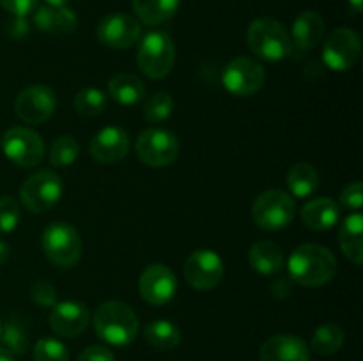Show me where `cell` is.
I'll use <instances>...</instances> for the list:
<instances>
[{"instance_id": "11", "label": "cell", "mask_w": 363, "mask_h": 361, "mask_svg": "<svg viewBox=\"0 0 363 361\" xmlns=\"http://www.w3.org/2000/svg\"><path fill=\"white\" fill-rule=\"evenodd\" d=\"M222 81L230 94L247 98L261 91L266 81V71L257 60L250 57H238L225 66Z\"/></svg>"}, {"instance_id": "24", "label": "cell", "mask_w": 363, "mask_h": 361, "mask_svg": "<svg viewBox=\"0 0 363 361\" xmlns=\"http://www.w3.org/2000/svg\"><path fill=\"white\" fill-rule=\"evenodd\" d=\"M248 264L259 275H277L284 268V255L280 246L272 241H259L248 251Z\"/></svg>"}, {"instance_id": "16", "label": "cell", "mask_w": 363, "mask_h": 361, "mask_svg": "<svg viewBox=\"0 0 363 361\" xmlns=\"http://www.w3.org/2000/svg\"><path fill=\"white\" fill-rule=\"evenodd\" d=\"M131 147L130 134L119 126H106L94 134L89 145V152L96 161L113 165L123 161Z\"/></svg>"}, {"instance_id": "7", "label": "cell", "mask_w": 363, "mask_h": 361, "mask_svg": "<svg viewBox=\"0 0 363 361\" xmlns=\"http://www.w3.org/2000/svg\"><path fill=\"white\" fill-rule=\"evenodd\" d=\"M64 184L59 173L53 170H39L32 173L20 188V200L30 212L50 211L62 197Z\"/></svg>"}, {"instance_id": "28", "label": "cell", "mask_w": 363, "mask_h": 361, "mask_svg": "<svg viewBox=\"0 0 363 361\" xmlns=\"http://www.w3.org/2000/svg\"><path fill=\"white\" fill-rule=\"evenodd\" d=\"M0 340L4 343V349L9 350L11 354H25L28 350L27 322L18 315H11L6 324L2 326Z\"/></svg>"}, {"instance_id": "8", "label": "cell", "mask_w": 363, "mask_h": 361, "mask_svg": "<svg viewBox=\"0 0 363 361\" xmlns=\"http://www.w3.org/2000/svg\"><path fill=\"white\" fill-rule=\"evenodd\" d=\"M135 149L144 165L162 168L176 161L179 156V140L172 131L163 127H149L137 138Z\"/></svg>"}, {"instance_id": "29", "label": "cell", "mask_w": 363, "mask_h": 361, "mask_svg": "<svg viewBox=\"0 0 363 361\" xmlns=\"http://www.w3.org/2000/svg\"><path fill=\"white\" fill-rule=\"evenodd\" d=\"M344 343V331L340 326L323 324L312 335V349L321 356H332V354L339 353L340 347Z\"/></svg>"}, {"instance_id": "2", "label": "cell", "mask_w": 363, "mask_h": 361, "mask_svg": "<svg viewBox=\"0 0 363 361\" xmlns=\"http://www.w3.org/2000/svg\"><path fill=\"white\" fill-rule=\"evenodd\" d=\"M94 329L99 338L110 345H130L138 333V317L126 303L106 301L96 310Z\"/></svg>"}, {"instance_id": "30", "label": "cell", "mask_w": 363, "mask_h": 361, "mask_svg": "<svg viewBox=\"0 0 363 361\" xmlns=\"http://www.w3.org/2000/svg\"><path fill=\"white\" fill-rule=\"evenodd\" d=\"M78 154H80V145H78L77 138L71 134H64L52 144L48 156L50 165L57 166V168H66L77 161Z\"/></svg>"}, {"instance_id": "15", "label": "cell", "mask_w": 363, "mask_h": 361, "mask_svg": "<svg viewBox=\"0 0 363 361\" xmlns=\"http://www.w3.org/2000/svg\"><path fill=\"white\" fill-rule=\"evenodd\" d=\"M138 292L142 299L155 306L170 303L177 292L176 275L163 264L147 265L138 280Z\"/></svg>"}, {"instance_id": "40", "label": "cell", "mask_w": 363, "mask_h": 361, "mask_svg": "<svg viewBox=\"0 0 363 361\" xmlns=\"http://www.w3.org/2000/svg\"><path fill=\"white\" fill-rule=\"evenodd\" d=\"M272 294L275 297H280V299H284V297H287L289 294H293V287H291L289 280L280 278V280H277V282H273L272 283Z\"/></svg>"}, {"instance_id": "22", "label": "cell", "mask_w": 363, "mask_h": 361, "mask_svg": "<svg viewBox=\"0 0 363 361\" xmlns=\"http://www.w3.org/2000/svg\"><path fill=\"white\" fill-rule=\"evenodd\" d=\"M363 216L360 212L350 214L339 230V243L344 255L353 264L360 265L363 262Z\"/></svg>"}, {"instance_id": "44", "label": "cell", "mask_w": 363, "mask_h": 361, "mask_svg": "<svg viewBox=\"0 0 363 361\" xmlns=\"http://www.w3.org/2000/svg\"><path fill=\"white\" fill-rule=\"evenodd\" d=\"M67 2H69V0H46L48 6H66Z\"/></svg>"}, {"instance_id": "25", "label": "cell", "mask_w": 363, "mask_h": 361, "mask_svg": "<svg viewBox=\"0 0 363 361\" xmlns=\"http://www.w3.org/2000/svg\"><path fill=\"white\" fill-rule=\"evenodd\" d=\"M181 0H131L138 20L149 27H156L169 21L179 9Z\"/></svg>"}, {"instance_id": "6", "label": "cell", "mask_w": 363, "mask_h": 361, "mask_svg": "<svg viewBox=\"0 0 363 361\" xmlns=\"http://www.w3.org/2000/svg\"><path fill=\"white\" fill-rule=\"evenodd\" d=\"M296 205L293 197L282 190H266L252 205V219L262 230H282L294 219Z\"/></svg>"}, {"instance_id": "10", "label": "cell", "mask_w": 363, "mask_h": 361, "mask_svg": "<svg viewBox=\"0 0 363 361\" xmlns=\"http://www.w3.org/2000/svg\"><path fill=\"white\" fill-rule=\"evenodd\" d=\"M4 154L18 166L32 168L45 158V142L41 134L28 127L16 126L6 131L2 137Z\"/></svg>"}, {"instance_id": "45", "label": "cell", "mask_w": 363, "mask_h": 361, "mask_svg": "<svg viewBox=\"0 0 363 361\" xmlns=\"http://www.w3.org/2000/svg\"><path fill=\"white\" fill-rule=\"evenodd\" d=\"M0 335H2V322H0Z\"/></svg>"}, {"instance_id": "23", "label": "cell", "mask_w": 363, "mask_h": 361, "mask_svg": "<svg viewBox=\"0 0 363 361\" xmlns=\"http://www.w3.org/2000/svg\"><path fill=\"white\" fill-rule=\"evenodd\" d=\"M108 96L123 106H133L145 96V85L137 74L119 73L108 81Z\"/></svg>"}, {"instance_id": "32", "label": "cell", "mask_w": 363, "mask_h": 361, "mask_svg": "<svg viewBox=\"0 0 363 361\" xmlns=\"http://www.w3.org/2000/svg\"><path fill=\"white\" fill-rule=\"evenodd\" d=\"M106 105V96L105 92L99 88L87 87L82 88L74 98V108L80 115L84 117H96L105 110Z\"/></svg>"}, {"instance_id": "12", "label": "cell", "mask_w": 363, "mask_h": 361, "mask_svg": "<svg viewBox=\"0 0 363 361\" xmlns=\"http://www.w3.org/2000/svg\"><path fill=\"white\" fill-rule=\"evenodd\" d=\"M57 106V98L53 88L48 85L34 84L23 88L16 96L14 101V112L18 119L27 124H41L53 115Z\"/></svg>"}, {"instance_id": "38", "label": "cell", "mask_w": 363, "mask_h": 361, "mask_svg": "<svg viewBox=\"0 0 363 361\" xmlns=\"http://www.w3.org/2000/svg\"><path fill=\"white\" fill-rule=\"evenodd\" d=\"M77 361H116V356L108 347L91 345L78 354Z\"/></svg>"}, {"instance_id": "34", "label": "cell", "mask_w": 363, "mask_h": 361, "mask_svg": "<svg viewBox=\"0 0 363 361\" xmlns=\"http://www.w3.org/2000/svg\"><path fill=\"white\" fill-rule=\"evenodd\" d=\"M20 205L13 197H0V234H9L20 223Z\"/></svg>"}, {"instance_id": "43", "label": "cell", "mask_w": 363, "mask_h": 361, "mask_svg": "<svg viewBox=\"0 0 363 361\" xmlns=\"http://www.w3.org/2000/svg\"><path fill=\"white\" fill-rule=\"evenodd\" d=\"M347 2H350V6L353 7V11H357V13H362L363 0H347Z\"/></svg>"}, {"instance_id": "27", "label": "cell", "mask_w": 363, "mask_h": 361, "mask_svg": "<svg viewBox=\"0 0 363 361\" xmlns=\"http://www.w3.org/2000/svg\"><path fill=\"white\" fill-rule=\"evenodd\" d=\"M144 336L151 347L158 350H172L179 345L181 331L174 322L158 319L145 326Z\"/></svg>"}, {"instance_id": "35", "label": "cell", "mask_w": 363, "mask_h": 361, "mask_svg": "<svg viewBox=\"0 0 363 361\" xmlns=\"http://www.w3.org/2000/svg\"><path fill=\"white\" fill-rule=\"evenodd\" d=\"M30 299L39 306L50 308L57 303V290L48 280H35L30 287Z\"/></svg>"}, {"instance_id": "31", "label": "cell", "mask_w": 363, "mask_h": 361, "mask_svg": "<svg viewBox=\"0 0 363 361\" xmlns=\"http://www.w3.org/2000/svg\"><path fill=\"white\" fill-rule=\"evenodd\" d=\"M174 101L170 94L167 92H155L145 99L144 105V119L151 124L165 122L170 115H172Z\"/></svg>"}, {"instance_id": "26", "label": "cell", "mask_w": 363, "mask_h": 361, "mask_svg": "<svg viewBox=\"0 0 363 361\" xmlns=\"http://www.w3.org/2000/svg\"><path fill=\"white\" fill-rule=\"evenodd\" d=\"M287 188L298 198H305L314 193L319 186V173L311 163H296L289 168L286 177Z\"/></svg>"}, {"instance_id": "9", "label": "cell", "mask_w": 363, "mask_h": 361, "mask_svg": "<svg viewBox=\"0 0 363 361\" xmlns=\"http://www.w3.org/2000/svg\"><path fill=\"white\" fill-rule=\"evenodd\" d=\"M362 55L360 35L350 27L335 28L323 45V60L332 71H350L357 66Z\"/></svg>"}, {"instance_id": "36", "label": "cell", "mask_w": 363, "mask_h": 361, "mask_svg": "<svg viewBox=\"0 0 363 361\" xmlns=\"http://www.w3.org/2000/svg\"><path fill=\"white\" fill-rule=\"evenodd\" d=\"M340 204L351 211H360L363 205V184L362 180L347 184L340 193Z\"/></svg>"}, {"instance_id": "17", "label": "cell", "mask_w": 363, "mask_h": 361, "mask_svg": "<svg viewBox=\"0 0 363 361\" xmlns=\"http://www.w3.org/2000/svg\"><path fill=\"white\" fill-rule=\"evenodd\" d=\"M89 322H91V311L80 301H62L52 306L50 328L59 336L74 338L87 329Z\"/></svg>"}, {"instance_id": "37", "label": "cell", "mask_w": 363, "mask_h": 361, "mask_svg": "<svg viewBox=\"0 0 363 361\" xmlns=\"http://www.w3.org/2000/svg\"><path fill=\"white\" fill-rule=\"evenodd\" d=\"M39 0H0V6L16 18H27L38 9Z\"/></svg>"}, {"instance_id": "19", "label": "cell", "mask_w": 363, "mask_h": 361, "mask_svg": "<svg viewBox=\"0 0 363 361\" xmlns=\"http://www.w3.org/2000/svg\"><path fill=\"white\" fill-rule=\"evenodd\" d=\"M325 38V20L315 11H303L296 16L293 23L291 41L300 52L314 50Z\"/></svg>"}, {"instance_id": "20", "label": "cell", "mask_w": 363, "mask_h": 361, "mask_svg": "<svg viewBox=\"0 0 363 361\" xmlns=\"http://www.w3.org/2000/svg\"><path fill=\"white\" fill-rule=\"evenodd\" d=\"M34 23L50 34H71L77 28V14L66 6H41L34 11Z\"/></svg>"}, {"instance_id": "41", "label": "cell", "mask_w": 363, "mask_h": 361, "mask_svg": "<svg viewBox=\"0 0 363 361\" xmlns=\"http://www.w3.org/2000/svg\"><path fill=\"white\" fill-rule=\"evenodd\" d=\"M9 251H11L9 244H7L6 241L0 239V265H2L7 258H9Z\"/></svg>"}, {"instance_id": "39", "label": "cell", "mask_w": 363, "mask_h": 361, "mask_svg": "<svg viewBox=\"0 0 363 361\" xmlns=\"http://www.w3.org/2000/svg\"><path fill=\"white\" fill-rule=\"evenodd\" d=\"M7 32L13 39H23L27 38L28 32H30V25H28L27 18H16L7 25Z\"/></svg>"}, {"instance_id": "42", "label": "cell", "mask_w": 363, "mask_h": 361, "mask_svg": "<svg viewBox=\"0 0 363 361\" xmlns=\"http://www.w3.org/2000/svg\"><path fill=\"white\" fill-rule=\"evenodd\" d=\"M0 361H14V357L9 350L4 349V347H0Z\"/></svg>"}, {"instance_id": "21", "label": "cell", "mask_w": 363, "mask_h": 361, "mask_svg": "<svg viewBox=\"0 0 363 361\" xmlns=\"http://www.w3.org/2000/svg\"><path fill=\"white\" fill-rule=\"evenodd\" d=\"M339 204L328 197L314 198L301 207V222L311 230L332 229L339 222Z\"/></svg>"}, {"instance_id": "14", "label": "cell", "mask_w": 363, "mask_h": 361, "mask_svg": "<svg viewBox=\"0 0 363 361\" xmlns=\"http://www.w3.org/2000/svg\"><path fill=\"white\" fill-rule=\"evenodd\" d=\"M184 278L197 290L215 289L223 278V260L213 250L194 251L184 264Z\"/></svg>"}, {"instance_id": "33", "label": "cell", "mask_w": 363, "mask_h": 361, "mask_svg": "<svg viewBox=\"0 0 363 361\" xmlns=\"http://www.w3.org/2000/svg\"><path fill=\"white\" fill-rule=\"evenodd\" d=\"M34 361H69V350L60 340L41 338L34 345Z\"/></svg>"}, {"instance_id": "1", "label": "cell", "mask_w": 363, "mask_h": 361, "mask_svg": "<svg viewBox=\"0 0 363 361\" xmlns=\"http://www.w3.org/2000/svg\"><path fill=\"white\" fill-rule=\"evenodd\" d=\"M287 271L300 285L321 287L335 276L337 258L321 244H301L289 255Z\"/></svg>"}, {"instance_id": "5", "label": "cell", "mask_w": 363, "mask_h": 361, "mask_svg": "<svg viewBox=\"0 0 363 361\" xmlns=\"http://www.w3.org/2000/svg\"><path fill=\"white\" fill-rule=\"evenodd\" d=\"M41 246L46 258L57 268H73L82 257V239L77 229L66 222H53L45 229Z\"/></svg>"}, {"instance_id": "18", "label": "cell", "mask_w": 363, "mask_h": 361, "mask_svg": "<svg viewBox=\"0 0 363 361\" xmlns=\"http://www.w3.org/2000/svg\"><path fill=\"white\" fill-rule=\"evenodd\" d=\"M261 361H311L307 343L294 335H275L259 349Z\"/></svg>"}, {"instance_id": "13", "label": "cell", "mask_w": 363, "mask_h": 361, "mask_svg": "<svg viewBox=\"0 0 363 361\" xmlns=\"http://www.w3.org/2000/svg\"><path fill=\"white\" fill-rule=\"evenodd\" d=\"M99 42L113 50L131 48L140 41L142 28L135 16L126 13H113L103 18L98 25Z\"/></svg>"}, {"instance_id": "3", "label": "cell", "mask_w": 363, "mask_h": 361, "mask_svg": "<svg viewBox=\"0 0 363 361\" xmlns=\"http://www.w3.org/2000/svg\"><path fill=\"white\" fill-rule=\"evenodd\" d=\"M247 45L259 59L277 62L293 53V41L289 32L280 21L273 18H257L247 30Z\"/></svg>"}, {"instance_id": "4", "label": "cell", "mask_w": 363, "mask_h": 361, "mask_svg": "<svg viewBox=\"0 0 363 361\" xmlns=\"http://www.w3.org/2000/svg\"><path fill=\"white\" fill-rule=\"evenodd\" d=\"M137 64L142 73L152 80L169 76L176 64V46L165 32H149L140 39Z\"/></svg>"}]
</instances>
